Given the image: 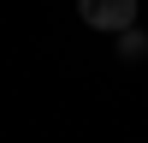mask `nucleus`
Wrapping results in <instances>:
<instances>
[{
    "label": "nucleus",
    "mask_w": 148,
    "mask_h": 143,
    "mask_svg": "<svg viewBox=\"0 0 148 143\" xmlns=\"http://www.w3.org/2000/svg\"><path fill=\"white\" fill-rule=\"evenodd\" d=\"M77 18L89 24V30H130L136 24V0H77Z\"/></svg>",
    "instance_id": "obj_1"
},
{
    "label": "nucleus",
    "mask_w": 148,
    "mask_h": 143,
    "mask_svg": "<svg viewBox=\"0 0 148 143\" xmlns=\"http://www.w3.org/2000/svg\"><path fill=\"white\" fill-rule=\"evenodd\" d=\"M119 54H125V60H142V54H148V36L136 30V24H130V30H119Z\"/></svg>",
    "instance_id": "obj_2"
}]
</instances>
